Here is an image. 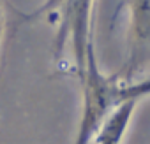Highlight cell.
<instances>
[{
  "label": "cell",
  "instance_id": "6da1fadb",
  "mask_svg": "<svg viewBox=\"0 0 150 144\" xmlns=\"http://www.w3.org/2000/svg\"><path fill=\"white\" fill-rule=\"evenodd\" d=\"M81 116L74 144H88L106 118L125 102H139L150 95V76L134 81H120L115 74H104L97 63L96 42L87 49V63L80 78Z\"/></svg>",
  "mask_w": 150,
  "mask_h": 144
},
{
  "label": "cell",
  "instance_id": "7a4b0ae2",
  "mask_svg": "<svg viewBox=\"0 0 150 144\" xmlns=\"http://www.w3.org/2000/svg\"><path fill=\"white\" fill-rule=\"evenodd\" d=\"M94 4L96 0H44L39 9L20 14L23 21L46 18L48 23L55 25V60H62L65 49L69 48L78 79L85 70L87 49L94 42Z\"/></svg>",
  "mask_w": 150,
  "mask_h": 144
},
{
  "label": "cell",
  "instance_id": "3957f363",
  "mask_svg": "<svg viewBox=\"0 0 150 144\" xmlns=\"http://www.w3.org/2000/svg\"><path fill=\"white\" fill-rule=\"evenodd\" d=\"M125 56L113 74L120 81H134L150 72V0H125Z\"/></svg>",
  "mask_w": 150,
  "mask_h": 144
},
{
  "label": "cell",
  "instance_id": "277c9868",
  "mask_svg": "<svg viewBox=\"0 0 150 144\" xmlns=\"http://www.w3.org/2000/svg\"><path fill=\"white\" fill-rule=\"evenodd\" d=\"M138 104L139 102L132 100V102H125L118 109H115L106 118V121L101 125V128L96 132V135L92 137V141L88 144H122Z\"/></svg>",
  "mask_w": 150,
  "mask_h": 144
},
{
  "label": "cell",
  "instance_id": "5b68a950",
  "mask_svg": "<svg viewBox=\"0 0 150 144\" xmlns=\"http://www.w3.org/2000/svg\"><path fill=\"white\" fill-rule=\"evenodd\" d=\"M6 30H7V9H6V2H4V0H0V56H2Z\"/></svg>",
  "mask_w": 150,
  "mask_h": 144
}]
</instances>
